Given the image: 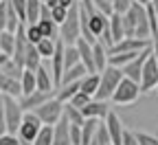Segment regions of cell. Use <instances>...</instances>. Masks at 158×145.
<instances>
[{"instance_id":"obj_12","label":"cell","mask_w":158,"mask_h":145,"mask_svg":"<svg viewBox=\"0 0 158 145\" xmlns=\"http://www.w3.org/2000/svg\"><path fill=\"white\" fill-rule=\"evenodd\" d=\"M81 112H84L86 119H90V117H92V119H106V117L110 114V106H108V101L92 97V101L88 103L86 108H81Z\"/></svg>"},{"instance_id":"obj_24","label":"cell","mask_w":158,"mask_h":145,"mask_svg":"<svg viewBox=\"0 0 158 145\" xmlns=\"http://www.w3.org/2000/svg\"><path fill=\"white\" fill-rule=\"evenodd\" d=\"M57 42H59V40L42 37V40L37 42V51H40V55H42L44 59H51V57H53V53H55V49H57Z\"/></svg>"},{"instance_id":"obj_7","label":"cell","mask_w":158,"mask_h":145,"mask_svg":"<svg viewBox=\"0 0 158 145\" xmlns=\"http://www.w3.org/2000/svg\"><path fill=\"white\" fill-rule=\"evenodd\" d=\"M158 84V59L152 51V55L147 57L145 66H143V77H141V90L143 92H152Z\"/></svg>"},{"instance_id":"obj_16","label":"cell","mask_w":158,"mask_h":145,"mask_svg":"<svg viewBox=\"0 0 158 145\" xmlns=\"http://www.w3.org/2000/svg\"><path fill=\"white\" fill-rule=\"evenodd\" d=\"M79 90H81V81H70V84H64V86L57 88V99L64 101V103H68Z\"/></svg>"},{"instance_id":"obj_3","label":"cell","mask_w":158,"mask_h":145,"mask_svg":"<svg viewBox=\"0 0 158 145\" xmlns=\"http://www.w3.org/2000/svg\"><path fill=\"white\" fill-rule=\"evenodd\" d=\"M64 110H66V103H64V101H59L57 95H55V97H51L48 101H44L40 108H35L33 112H35L40 119H42L44 126H55V123L62 121Z\"/></svg>"},{"instance_id":"obj_4","label":"cell","mask_w":158,"mask_h":145,"mask_svg":"<svg viewBox=\"0 0 158 145\" xmlns=\"http://www.w3.org/2000/svg\"><path fill=\"white\" fill-rule=\"evenodd\" d=\"M2 103H5V117H7V132L18 134L24 119V108L20 106V99L11 95H2Z\"/></svg>"},{"instance_id":"obj_27","label":"cell","mask_w":158,"mask_h":145,"mask_svg":"<svg viewBox=\"0 0 158 145\" xmlns=\"http://www.w3.org/2000/svg\"><path fill=\"white\" fill-rule=\"evenodd\" d=\"M90 101H92V95H88V92H84V90H79L68 103H73V106H77V108H86Z\"/></svg>"},{"instance_id":"obj_2","label":"cell","mask_w":158,"mask_h":145,"mask_svg":"<svg viewBox=\"0 0 158 145\" xmlns=\"http://www.w3.org/2000/svg\"><path fill=\"white\" fill-rule=\"evenodd\" d=\"M125 77L123 68H118V66H108L101 70V84H99V90H97V99H103V101H110L114 90L118 88V84H121V79Z\"/></svg>"},{"instance_id":"obj_35","label":"cell","mask_w":158,"mask_h":145,"mask_svg":"<svg viewBox=\"0 0 158 145\" xmlns=\"http://www.w3.org/2000/svg\"><path fill=\"white\" fill-rule=\"evenodd\" d=\"M134 0H114V13H127Z\"/></svg>"},{"instance_id":"obj_30","label":"cell","mask_w":158,"mask_h":145,"mask_svg":"<svg viewBox=\"0 0 158 145\" xmlns=\"http://www.w3.org/2000/svg\"><path fill=\"white\" fill-rule=\"evenodd\" d=\"M81 134H84V126L70 123V139H73V145H81Z\"/></svg>"},{"instance_id":"obj_38","label":"cell","mask_w":158,"mask_h":145,"mask_svg":"<svg viewBox=\"0 0 158 145\" xmlns=\"http://www.w3.org/2000/svg\"><path fill=\"white\" fill-rule=\"evenodd\" d=\"M152 51H154V55H156V59H158V29L152 31Z\"/></svg>"},{"instance_id":"obj_31","label":"cell","mask_w":158,"mask_h":145,"mask_svg":"<svg viewBox=\"0 0 158 145\" xmlns=\"http://www.w3.org/2000/svg\"><path fill=\"white\" fill-rule=\"evenodd\" d=\"M92 2L101 9L106 15H112L114 13V0H92Z\"/></svg>"},{"instance_id":"obj_23","label":"cell","mask_w":158,"mask_h":145,"mask_svg":"<svg viewBox=\"0 0 158 145\" xmlns=\"http://www.w3.org/2000/svg\"><path fill=\"white\" fill-rule=\"evenodd\" d=\"M40 29H42L44 37H53V40H59V24L55 22L53 18H44V20H40Z\"/></svg>"},{"instance_id":"obj_46","label":"cell","mask_w":158,"mask_h":145,"mask_svg":"<svg viewBox=\"0 0 158 145\" xmlns=\"http://www.w3.org/2000/svg\"><path fill=\"white\" fill-rule=\"evenodd\" d=\"M156 134H158V132H156Z\"/></svg>"},{"instance_id":"obj_44","label":"cell","mask_w":158,"mask_h":145,"mask_svg":"<svg viewBox=\"0 0 158 145\" xmlns=\"http://www.w3.org/2000/svg\"><path fill=\"white\" fill-rule=\"evenodd\" d=\"M42 2H46V0H42Z\"/></svg>"},{"instance_id":"obj_8","label":"cell","mask_w":158,"mask_h":145,"mask_svg":"<svg viewBox=\"0 0 158 145\" xmlns=\"http://www.w3.org/2000/svg\"><path fill=\"white\" fill-rule=\"evenodd\" d=\"M152 55V46H147V49H143L141 53H138L130 64H125L123 66V73H125V77H130V79H134V81H138L141 84V77H143V66H145V62H147V57Z\"/></svg>"},{"instance_id":"obj_42","label":"cell","mask_w":158,"mask_h":145,"mask_svg":"<svg viewBox=\"0 0 158 145\" xmlns=\"http://www.w3.org/2000/svg\"><path fill=\"white\" fill-rule=\"evenodd\" d=\"M154 90H156V92H158V84H156V88H154Z\"/></svg>"},{"instance_id":"obj_17","label":"cell","mask_w":158,"mask_h":145,"mask_svg":"<svg viewBox=\"0 0 158 145\" xmlns=\"http://www.w3.org/2000/svg\"><path fill=\"white\" fill-rule=\"evenodd\" d=\"M42 0H27V24H37L42 15Z\"/></svg>"},{"instance_id":"obj_22","label":"cell","mask_w":158,"mask_h":145,"mask_svg":"<svg viewBox=\"0 0 158 145\" xmlns=\"http://www.w3.org/2000/svg\"><path fill=\"white\" fill-rule=\"evenodd\" d=\"M42 55H40L37 51V44H31L29 51H27V57H24V68H31V70H37L40 66H42Z\"/></svg>"},{"instance_id":"obj_13","label":"cell","mask_w":158,"mask_h":145,"mask_svg":"<svg viewBox=\"0 0 158 145\" xmlns=\"http://www.w3.org/2000/svg\"><path fill=\"white\" fill-rule=\"evenodd\" d=\"M53 145H73V139H70V121L66 117H62V121L55 123V139H53Z\"/></svg>"},{"instance_id":"obj_19","label":"cell","mask_w":158,"mask_h":145,"mask_svg":"<svg viewBox=\"0 0 158 145\" xmlns=\"http://www.w3.org/2000/svg\"><path fill=\"white\" fill-rule=\"evenodd\" d=\"M0 51L13 57V51H15V31H9V29L0 31Z\"/></svg>"},{"instance_id":"obj_39","label":"cell","mask_w":158,"mask_h":145,"mask_svg":"<svg viewBox=\"0 0 158 145\" xmlns=\"http://www.w3.org/2000/svg\"><path fill=\"white\" fill-rule=\"evenodd\" d=\"M9 59H11V55H7V53H2V51H0V66H5Z\"/></svg>"},{"instance_id":"obj_29","label":"cell","mask_w":158,"mask_h":145,"mask_svg":"<svg viewBox=\"0 0 158 145\" xmlns=\"http://www.w3.org/2000/svg\"><path fill=\"white\" fill-rule=\"evenodd\" d=\"M51 13H53V20H55L57 24H62L64 20L68 18V9H66V7H62V5L53 7V9H51Z\"/></svg>"},{"instance_id":"obj_10","label":"cell","mask_w":158,"mask_h":145,"mask_svg":"<svg viewBox=\"0 0 158 145\" xmlns=\"http://www.w3.org/2000/svg\"><path fill=\"white\" fill-rule=\"evenodd\" d=\"M55 95H57V90H35V92H31V95L20 97V106L24 108V112H27V110H35V108H40L44 101H48V99L55 97Z\"/></svg>"},{"instance_id":"obj_21","label":"cell","mask_w":158,"mask_h":145,"mask_svg":"<svg viewBox=\"0 0 158 145\" xmlns=\"http://www.w3.org/2000/svg\"><path fill=\"white\" fill-rule=\"evenodd\" d=\"M99 84H101V73H88V75L81 79V90L94 97L97 90H99Z\"/></svg>"},{"instance_id":"obj_6","label":"cell","mask_w":158,"mask_h":145,"mask_svg":"<svg viewBox=\"0 0 158 145\" xmlns=\"http://www.w3.org/2000/svg\"><path fill=\"white\" fill-rule=\"evenodd\" d=\"M42 119H40L33 110H27L24 112V119H22V126H20L18 130V136L20 141H22V145H33L35 136L40 134V130H42Z\"/></svg>"},{"instance_id":"obj_5","label":"cell","mask_w":158,"mask_h":145,"mask_svg":"<svg viewBox=\"0 0 158 145\" xmlns=\"http://www.w3.org/2000/svg\"><path fill=\"white\" fill-rule=\"evenodd\" d=\"M141 92H143V90H141V84H138V81H134V79H130V77H123L110 101L116 103V106H130V103H134V101L138 99V95H141Z\"/></svg>"},{"instance_id":"obj_25","label":"cell","mask_w":158,"mask_h":145,"mask_svg":"<svg viewBox=\"0 0 158 145\" xmlns=\"http://www.w3.org/2000/svg\"><path fill=\"white\" fill-rule=\"evenodd\" d=\"M64 117L70 121V123H77V126H84L86 123V117L81 112V108L73 106V103H66V110H64Z\"/></svg>"},{"instance_id":"obj_26","label":"cell","mask_w":158,"mask_h":145,"mask_svg":"<svg viewBox=\"0 0 158 145\" xmlns=\"http://www.w3.org/2000/svg\"><path fill=\"white\" fill-rule=\"evenodd\" d=\"M53 139H55V126H42L33 145H53Z\"/></svg>"},{"instance_id":"obj_11","label":"cell","mask_w":158,"mask_h":145,"mask_svg":"<svg viewBox=\"0 0 158 145\" xmlns=\"http://www.w3.org/2000/svg\"><path fill=\"white\" fill-rule=\"evenodd\" d=\"M106 123H108V132H110V141L112 145H123V134H125V128L121 123V117L116 112L110 110V114L106 117Z\"/></svg>"},{"instance_id":"obj_14","label":"cell","mask_w":158,"mask_h":145,"mask_svg":"<svg viewBox=\"0 0 158 145\" xmlns=\"http://www.w3.org/2000/svg\"><path fill=\"white\" fill-rule=\"evenodd\" d=\"M35 77H37V90H57L55 77H53L51 68H46L44 64L35 70Z\"/></svg>"},{"instance_id":"obj_41","label":"cell","mask_w":158,"mask_h":145,"mask_svg":"<svg viewBox=\"0 0 158 145\" xmlns=\"http://www.w3.org/2000/svg\"><path fill=\"white\" fill-rule=\"evenodd\" d=\"M134 2H138V5H145V7H147V5H152V0H134Z\"/></svg>"},{"instance_id":"obj_36","label":"cell","mask_w":158,"mask_h":145,"mask_svg":"<svg viewBox=\"0 0 158 145\" xmlns=\"http://www.w3.org/2000/svg\"><path fill=\"white\" fill-rule=\"evenodd\" d=\"M13 2V7H15V11L20 13V18H22V22L27 20V0H11Z\"/></svg>"},{"instance_id":"obj_45","label":"cell","mask_w":158,"mask_h":145,"mask_svg":"<svg viewBox=\"0 0 158 145\" xmlns=\"http://www.w3.org/2000/svg\"><path fill=\"white\" fill-rule=\"evenodd\" d=\"M0 2H2V0H0Z\"/></svg>"},{"instance_id":"obj_37","label":"cell","mask_w":158,"mask_h":145,"mask_svg":"<svg viewBox=\"0 0 158 145\" xmlns=\"http://www.w3.org/2000/svg\"><path fill=\"white\" fill-rule=\"evenodd\" d=\"M123 145H141V141H138L136 132H130V130H125V134H123Z\"/></svg>"},{"instance_id":"obj_40","label":"cell","mask_w":158,"mask_h":145,"mask_svg":"<svg viewBox=\"0 0 158 145\" xmlns=\"http://www.w3.org/2000/svg\"><path fill=\"white\" fill-rule=\"evenodd\" d=\"M57 5H62V7H66V9H70V7L75 5V0H57Z\"/></svg>"},{"instance_id":"obj_28","label":"cell","mask_w":158,"mask_h":145,"mask_svg":"<svg viewBox=\"0 0 158 145\" xmlns=\"http://www.w3.org/2000/svg\"><path fill=\"white\" fill-rule=\"evenodd\" d=\"M27 37H29V42L37 44L40 40L44 37V33H42V29H40V24H27Z\"/></svg>"},{"instance_id":"obj_15","label":"cell","mask_w":158,"mask_h":145,"mask_svg":"<svg viewBox=\"0 0 158 145\" xmlns=\"http://www.w3.org/2000/svg\"><path fill=\"white\" fill-rule=\"evenodd\" d=\"M86 75H88V68L81 64V62H79L77 66H73V68L64 70V75H62V84H59V86H64V84H70V81H81Z\"/></svg>"},{"instance_id":"obj_18","label":"cell","mask_w":158,"mask_h":145,"mask_svg":"<svg viewBox=\"0 0 158 145\" xmlns=\"http://www.w3.org/2000/svg\"><path fill=\"white\" fill-rule=\"evenodd\" d=\"M110 31H112V37H114V44L118 40L125 37V27H123V13H112L110 15Z\"/></svg>"},{"instance_id":"obj_20","label":"cell","mask_w":158,"mask_h":145,"mask_svg":"<svg viewBox=\"0 0 158 145\" xmlns=\"http://www.w3.org/2000/svg\"><path fill=\"white\" fill-rule=\"evenodd\" d=\"M20 81H22V97H24V95H31V92L37 90V77H35V70L24 68L22 77H20Z\"/></svg>"},{"instance_id":"obj_1","label":"cell","mask_w":158,"mask_h":145,"mask_svg":"<svg viewBox=\"0 0 158 145\" xmlns=\"http://www.w3.org/2000/svg\"><path fill=\"white\" fill-rule=\"evenodd\" d=\"M81 37V15H79V2L68 9V18L59 24V40L64 44H77Z\"/></svg>"},{"instance_id":"obj_9","label":"cell","mask_w":158,"mask_h":145,"mask_svg":"<svg viewBox=\"0 0 158 145\" xmlns=\"http://www.w3.org/2000/svg\"><path fill=\"white\" fill-rule=\"evenodd\" d=\"M0 95H11L15 99L22 97V81L9 73H5L2 68H0Z\"/></svg>"},{"instance_id":"obj_43","label":"cell","mask_w":158,"mask_h":145,"mask_svg":"<svg viewBox=\"0 0 158 145\" xmlns=\"http://www.w3.org/2000/svg\"><path fill=\"white\" fill-rule=\"evenodd\" d=\"M106 145H112V143H106Z\"/></svg>"},{"instance_id":"obj_33","label":"cell","mask_w":158,"mask_h":145,"mask_svg":"<svg viewBox=\"0 0 158 145\" xmlns=\"http://www.w3.org/2000/svg\"><path fill=\"white\" fill-rule=\"evenodd\" d=\"M7 15H9V0L0 2V31L7 29Z\"/></svg>"},{"instance_id":"obj_32","label":"cell","mask_w":158,"mask_h":145,"mask_svg":"<svg viewBox=\"0 0 158 145\" xmlns=\"http://www.w3.org/2000/svg\"><path fill=\"white\" fill-rule=\"evenodd\" d=\"M0 145H22V141H20L18 134L5 132V134H0Z\"/></svg>"},{"instance_id":"obj_34","label":"cell","mask_w":158,"mask_h":145,"mask_svg":"<svg viewBox=\"0 0 158 145\" xmlns=\"http://www.w3.org/2000/svg\"><path fill=\"white\" fill-rule=\"evenodd\" d=\"M141 145H158V134H147V132H136Z\"/></svg>"}]
</instances>
